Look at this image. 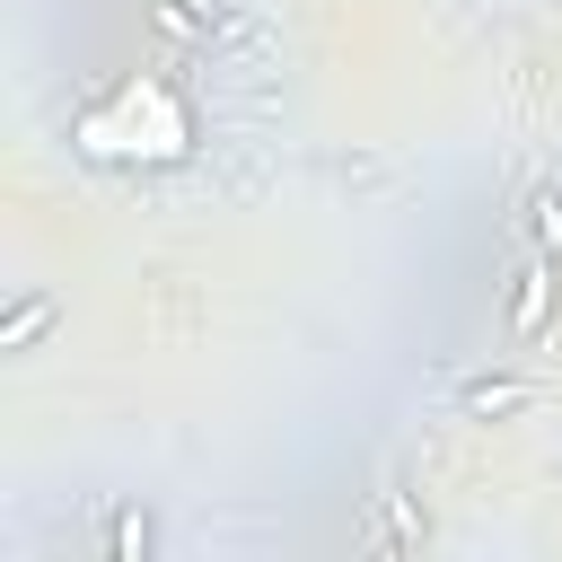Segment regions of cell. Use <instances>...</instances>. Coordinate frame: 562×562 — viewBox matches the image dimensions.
<instances>
[{"label":"cell","mask_w":562,"mask_h":562,"mask_svg":"<svg viewBox=\"0 0 562 562\" xmlns=\"http://www.w3.org/2000/svg\"><path fill=\"white\" fill-rule=\"evenodd\" d=\"M184 140H193V114L158 79H123L97 114H79V149L88 158H184Z\"/></svg>","instance_id":"cell-1"},{"label":"cell","mask_w":562,"mask_h":562,"mask_svg":"<svg viewBox=\"0 0 562 562\" xmlns=\"http://www.w3.org/2000/svg\"><path fill=\"white\" fill-rule=\"evenodd\" d=\"M527 404H536V378H465L457 386L465 422H501V413H527Z\"/></svg>","instance_id":"cell-3"},{"label":"cell","mask_w":562,"mask_h":562,"mask_svg":"<svg viewBox=\"0 0 562 562\" xmlns=\"http://www.w3.org/2000/svg\"><path fill=\"white\" fill-rule=\"evenodd\" d=\"M105 562H149V509L123 501V509L105 518Z\"/></svg>","instance_id":"cell-5"},{"label":"cell","mask_w":562,"mask_h":562,"mask_svg":"<svg viewBox=\"0 0 562 562\" xmlns=\"http://www.w3.org/2000/svg\"><path fill=\"white\" fill-rule=\"evenodd\" d=\"M553 290H562V263H553V255L518 263V290H509V334H518V342H536V334L553 325Z\"/></svg>","instance_id":"cell-2"},{"label":"cell","mask_w":562,"mask_h":562,"mask_svg":"<svg viewBox=\"0 0 562 562\" xmlns=\"http://www.w3.org/2000/svg\"><path fill=\"white\" fill-rule=\"evenodd\" d=\"M176 9H202V18H211V0H176Z\"/></svg>","instance_id":"cell-7"},{"label":"cell","mask_w":562,"mask_h":562,"mask_svg":"<svg viewBox=\"0 0 562 562\" xmlns=\"http://www.w3.org/2000/svg\"><path fill=\"white\" fill-rule=\"evenodd\" d=\"M53 316H61V299H53V290L18 299V307L0 316V351H26V342H44V334H53Z\"/></svg>","instance_id":"cell-4"},{"label":"cell","mask_w":562,"mask_h":562,"mask_svg":"<svg viewBox=\"0 0 562 562\" xmlns=\"http://www.w3.org/2000/svg\"><path fill=\"white\" fill-rule=\"evenodd\" d=\"M527 220H536V246L562 263V193H553V184H536V193H527Z\"/></svg>","instance_id":"cell-6"}]
</instances>
